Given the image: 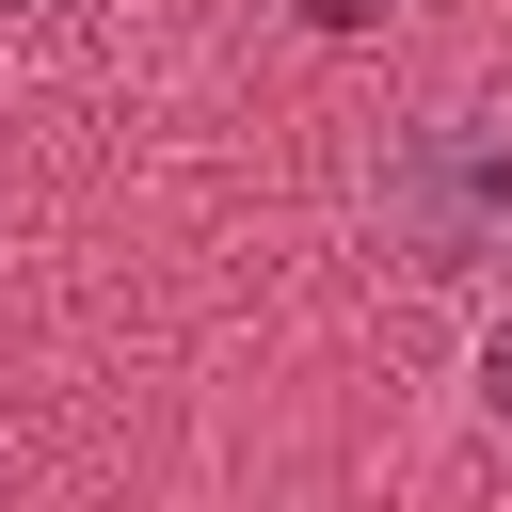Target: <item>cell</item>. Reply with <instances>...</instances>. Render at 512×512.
I'll use <instances>...</instances> for the list:
<instances>
[{"mask_svg":"<svg viewBox=\"0 0 512 512\" xmlns=\"http://www.w3.org/2000/svg\"><path fill=\"white\" fill-rule=\"evenodd\" d=\"M384 224L416 272H496L512 256V112H432L384 176Z\"/></svg>","mask_w":512,"mask_h":512,"instance_id":"cell-1","label":"cell"},{"mask_svg":"<svg viewBox=\"0 0 512 512\" xmlns=\"http://www.w3.org/2000/svg\"><path fill=\"white\" fill-rule=\"evenodd\" d=\"M480 400H496V416H512V320H496V336H480Z\"/></svg>","mask_w":512,"mask_h":512,"instance_id":"cell-2","label":"cell"},{"mask_svg":"<svg viewBox=\"0 0 512 512\" xmlns=\"http://www.w3.org/2000/svg\"><path fill=\"white\" fill-rule=\"evenodd\" d=\"M304 16H320V32H368V16H384V0H304Z\"/></svg>","mask_w":512,"mask_h":512,"instance_id":"cell-3","label":"cell"}]
</instances>
